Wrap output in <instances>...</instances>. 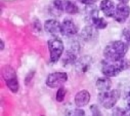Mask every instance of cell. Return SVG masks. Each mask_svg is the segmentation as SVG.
I'll return each instance as SVG.
<instances>
[{
    "label": "cell",
    "instance_id": "obj_1",
    "mask_svg": "<svg viewBox=\"0 0 130 116\" xmlns=\"http://www.w3.org/2000/svg\"><path fill=\"white\" fill-rule=\"evenodd\" d=\"M128 51V44L123 41L110 42L104 50V56L106 60L117 61L124 58Z\"/></svg>",
    "mask_w": 130,
    "mask_h": 116
},
{
    "label": "cell",
    "instance_id": "obj_2",
    "mask_svg": "<svg viewBox=\"0 0 130 116\" xmlns=\"http://www.w3.org/2000/svg\"><path fill=\"white\" fill-rule=\"evenodd\" d=\"M130 67V62L128 60L122 59L117 61L105 60L102 63V73L108 77H114L123 70Z\"/></svg>",
    "mask_w": 130,
    "mask_h": 116
},
{
    "label": "cell",
    "instance_id": "obj_3",
    "mask_svg": "<svg viewBox=\"0 0 130 116\" xmlns=\"http://www.w3.org/2000/svg\"><path fill=\"white\" fill-rule=\"evenodd\" d=\"M120 97V91L118 89L101 92L98 95L100 103L106 109L113 108Z\"/></svg>",
    "mask_w": 130,
    "mask_h": 116
},
{
    "label": "cell",
    "instance_id": "obj_4",
    "mask_svg": "<svg viewBox=\"0 0 130 116\" xmlns=\"http://www.w3.org/2000/svg\"><path fill=\"white\" fill-rule=\"evenodd\" d=\"M2 74L8 89L14 93H17L19 84L14 70L10 66H5L2 70Z\"/></svg>",
    "mask_w": 130,
    "mask_h": 116
},
{
    "label": "cell",
    "instance_id": "obj_5",
    "mask_svg": "<svg viewBox=\"0 0 130 116\" xmlns=\"http://www.w3.org/2000/svg\"><path fill=\"white\" fill-rule=\"evenodd\" d=\"M48 47L50 50V61L56 63L62 55L64 51V44L61 39L54 37L48 41Z\"/></svg>",
    "mask_w": 130,
    "mask_h": 116
},
{
    "label": "cell",
    "instance_id": "obj_6",
    "mask_svg": "<svg viewBox=\"0 0 130 116\" xmlns=\"http://www.w3.org/2000/svg\"><path fill=\"white\" fill-rule=\"evenodd\" d=\"M53 8L56 11H66L70 15H75L78 12V8L72 0H54Z\"/></svg>",
    "mask_w": 130,
    "mask_h": 116
},
{
    "label": "cell",
    "instance_id": "obj_7",
    "mask_svg": "<svg viewBox=\"0 0 130 116\" xmlns=\"http://www.w3.org/2000/svg\"><path fill=\"white\" fill-rule=\"evenodd\" d=\"M68 80V76L65 72H55L50 73L46 79V85L50 88L55 89L61 87Z\"/></svg>",
    "mask_w": 130,
    "mask_h": 116
},
{
    "label": "cell",
    "instance_id": "obj_8",
    "mask_svg": "<svg viewBox=\"0 0 130 116\" xmlns=\"http://www.w3.org/2000/svg\"><path fill=\"white\" fill-rule=\"evenodd\" d=\"M130 15V7L126 3L120 2L117 5L116 12L114 14V19L119 23H124Z\"/></svg>",
    "mask_w": 130,
    "mask_h": 116
},
{
    "label": "cell",
    "instance_id": "obj_9",
    "mask_svg": "<svg viewBox=\"0 0 130 116\" xmlns=\"http://www.w3.org/2000/svg\"><path fill=\"white\" fill-rule=\"evenodd\" d=\"M78 33V27L71 18H66L61 24V34L66 37H72Z\"/></svg>",
    "mask_w": 130,
    "mask_h": 116
},
{
    "label": "cell",
    "instance_id": "obj_10",
    "mask_svg": "<svg viewBox=\"0 0 130 116\" xmlns=\"http://www.w3.org/2000/svg\"><path fill=\"white\" fill-rule=\"evenodd\" d=\"M92 65V58L90 56H84L75 62V70L78 74L86 73Z\"/></svg>",
    "mask_w": 130,
    "mask_h": 116
},
{
    "label": "cell",
    "instance_id": "obj_11",
    "mask_svg": "<svg viewBox=\"0 0 130 116\" xmlns=\"http://www.w3.org/2000/svg\"><path fill=\"white\" fill-rule=\"evenodd\" d=\"M89 17H90V19H91V24L93 26H94L96 28L98 29H104L107 27V21L100 17L99 15H98V10L97 8H93L90 13H89Z\"/></svg>",
    "mask_w": 130,
    "mask_h": 116
},
{
    "label": "cell",
    "instance_id": "obj_12",
    "mask_svg": "<svg viewBox=\"0 0 130 116\" xmlns=\"http://www.w3.org/2000/svg\"><path fill=\"white\" fill-rule=\"evenodd\" d=\"M78 50L79 47L77 44H75V46H72L71 49L68 50L62 57L63 65L69 66L75 63V62L77 61V54L78 52Z\"/></svg>",
    "mask_w": 130,
    "mask_h": 116
},
{
    "label": "cell",
    "instance_id": "obj_13",
    "mask_svg": "<svg viewBox=\"0 0 130 116\" xmlns=\"http://www.w3.org/2000/svg\"><path fill=\"white\" fill-rule=\"evenodd\" d=\"M100 8L107 17H113L117 9L116 5L111 0H102Z\"/></svg>",
    "mask_w": 130,
    "mask_h": 116
},
{
    "label": "cell",
    "instance_id": "obj_14",
    "mask_svg": "<svg viewBox=\"0 0 130 116\" xmlns=\"http://www.w3.org/2000/svg\"><path fill=\"white\" fill-rule=\"evenodd\" d=\"M44 29L47 33L56 35L61 33V24L55 19L47 20L44 23Z\"/></svg>",
    "mask_w": 130,
    "mask_h": 116
},
{
    "label": "cell",
    "instance_id": "obj_15",
    "mask_svg": "<svg viewBox=\"0 0 130 116\" xmlns=\"http://www.w3.org/2000/svg\"><path fill=\"white\" fill-rule=\"evenodd\" d=\"M91 96L88 90H82L75 96V104L78 107H84L90 102Z\"/></svg>",
    "mask_w": 130,
    "mask_h": 116
},
{
    "label": "cell",
    "instance_id": "obj_16",
    "mask_svg": "<svg viewBox=\"0 0 130 116\" xmlns=\"http://www.w3.org/2000/svg\"><path fill=\"white\" fill-rule=\"evenodd\" d=\"M98 28L93 25H89L85 27L81 33V37L85 41H90L95 39L98 36Z\"/></svg>",
    "mask_w": 130,
    "mask_h": 116
},
{
    "label": "cell",
    "instance_id": "obj_17",
    "mask_svg": "<svg viewBox=\"0 0 130 116\" xmlns=\"http://www.w3.org/2000/svg\"><path fill=\"white\" fill-rule=\"evenodd\" d=\"M111 86H112V82L108 78V76L99 78L96 82V87L101 92L110 90Z\"/></svg>",
    "mask_w": 130,
    "mask_h": 116
},
{
    "label": "cell",
    "instance_id": "obj_18",
    "mask_svg": "<svg viewBox=\"0 0 130 116\" xmlns=\"http://www.w3.org/2000/svg\"><path fill=\"white\" fill-rule=\"evenodd\" d=\"M113 115H130V110L129 109H122L117 107L113 110Z\"/></svg>",
    "mask_w": 130,
    "mask_h": 116
},
{
    "label": "cell",
    "instance_id": "obj_19",
    "mask_svg": "<svg viewBox=\"0 0 130 116\" xmlns=\"http://www.w3.org/2000/svg\"><path fill=\"white\" fill-rule=\"evenodd\" d=\"M66 90L64 87L61 86L59 90L57 91V93H56V100L59 102H62L65 99V96H66Z\"/></svg>",
    "mask_w": 130,
    "mask_h": 116
},
{
    "label": "cell",
    "instance_id": "obj_20",
    "mask_svg": "<svg viewBox=\"0 0 130 116\" xmlns=\"http://www.w3.org/2000/svg\"><path fill=\"white\" fill-rule=\"evenodd\" d=\"M122 37L123 38V41L128 44V46L130 45V28H126L123 31Z\"/></svg>",
    "mask_w": 130,
    "mask_h": 116
},
{
    "label": "cell",
    "instance_id": "obj_21",
    "mask_svg": "<svg viewBox=\"0 0 130 116\" xmlns=\"http://www.w3.org/2000/svg\"><path fill=\"white\" fill-rule=\"evenodd\" d=\"M90 109H91V112H92V114L94 115H102L100 109H99V108H98V106L97 105H95V104L92 105L90 107Z\"/></svg>",
    "mask_w": 130,
    "mask_h": 116
},
{
    "label": "cell",
    "instance_id": "obj_22",
    "mask_svg": "<svg viewBox=\"0 0 130 116\" xmlns=\"http://www.w3.org/2000/svg\"><path fill=\"white\" fill-rule=\"evenodd\" d=\"M81 3L85 4V5H92L94 4L97 0H78Z\"/></svg>",
    "mask_w": 130,
    "mask_h": 116
},
{
    "label": "cell",
    "instance_id": "obj_23",
    "mask_svg": "<svg viewBox=\"0 0 130 116\" xmlns=\"http://www.w3.org/2000/svg\"><path fill=\"white\" fill-rule=\"evenodd\" d=\"M126 108L130 110V92L127 93L126 96Z\"/></svg>",
    "mask_w": 130,
    "mask_h": 116
},
{
    "label": "cell",
    "instance_id": "obj_24",
    "mask_svg": "<svg viewBox=\"0 0 130 116\" xmlns=\"http://www.w3.org/2000/svg\"><path fill=\"white\" fill-rule=\"evenodd\" d=\"M1 45H2L1 50H3L4 49V42H3V41H1Z\"/></svg>",
    "mask_w": 130,
    "mask_h": 116
},
{
    "label": "cell",
    "instance_id": "obj_25",
    "mask_svg": "<svg viewBox=\"0 0 130 116\" xmlns=\"http://www.w3.org/2000/svg\"><path fill=\"white\" fill-rule=\"evenodd\" d=\"M120 2H123V3H127L129 0H119Z\"/></svg>",
    "mask_w": 130,
    "mask_h": 116
}]
</instances>
